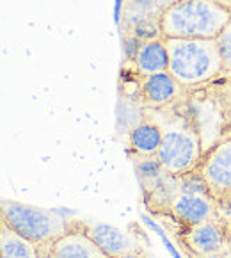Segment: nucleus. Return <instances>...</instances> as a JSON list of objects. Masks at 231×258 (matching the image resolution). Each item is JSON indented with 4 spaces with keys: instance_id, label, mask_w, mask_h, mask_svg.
<instances>
[{
    "instance_id": "5",
    "label": "nucleus",
    "mask_w": 231,
    "mask_h": 258,
    "mask_svg": "<svg viewBox=\"0 0 231 258\" xmlns=\"http://www.w3.org/2000/svg\"><path fill=\"white\" fill-rule=\"evenodd\" d=\"M182 240L194 258H222L231 254L229 230L217 214L206 223L183 228Z\"/></svg>"
},
{
    "instance_id": "23",
    "label": "nucleus",
    "mask_w": 231,
    "mask_h": 258,
    "mask_svg": "<svg viewBox=\"0 0 231 258\" xmlns=\"http://www.w3.org/2000/svg\"><path fill=\"white\" fill-rule=\"evenodd\" d=\"M217 217H219L227 226V230H229L231 228V192L224 194L222 198L217 200Z\"/></svg>"
},
{
    "instance_id": "19",
    "label": "nucleus",
    "mask_w": 231,
    "mask_h": 258,
    "mask_svg": "<svg viewBox=\"0 0 231 258\" xmlns=\"http://www.w3.org/2000/svg\"><path fill=\"white\" fill-rule=\"evenodd\" d=\"M135 173L139 176V182L144 183V182H149V180L157 178L160 176L162 173H166V167L162 166L159 159L155 157H140V155H135Z\"/></svg>"
},
{
    "instance_id": "14",
    "label": "nucleus",
    "mask_w": 231,
    "mask_h": 258,
    "mask_svg": "<svg viewBox=\"0 0 231 258\" xmlns=\"http://www.w3.org/2000/svg\"><path fill=\"white\" fill-rule=\"evenodd\" d=\"M130 148L140 157H155L162 145V128L157 121L146 118L128 134Z\"/></svg>"
},
{
    "instance_id": "1",
    "label": "nucleus",
    "mask_w": 231,
    "mask_h": 258,
    "mask_svg": "<svg viewBox=\"0 0 231 258\" xmlns=\"http://www.w3.org/2000/svg\"><path fill=\"white\" fill-rule=\"evenodd\" d=\"M146 114H151L149 119L162 128V145L157 153L162 166L175 175L196 169L205 152L189 105L178 107L176 102L160 109H149Z\"/></svg>"
},
{
    "instance_id": "4",
    "label": "nucleus",
    "mask_w": 231,
    "mask_h": 258,
    "mask_svg": "<svg viewBox=\"0 0 231 258\" xmlns=\"http://www.w3.org/2000/svg\"><path fill=\"white\" fill-rule=\"evenodd\" d=\"M0 214H2L0 216L2 223H6L15 232L38 246L53 242L59 237L71 232L79 224L76 221L66 217L62 212L13 202V200L0 202Z\"/></svg>"
},
{
    "instance_id": "8",
    "label": "nucleus",
    "mask_w": 231,
    "mask_h": 258,
    "mask_svg": "<svg viewBox=\"0 0 231 258\" xmlns=\"http://www.w3.org/2000/svg\"><path fill=\"white\" fill-rule=\"evenodd\" d=\"M217 214V200L213 196H192L178 194L169 209V216L183 228H192L206 223Z\"/></svg>"
},
{
    "instance_id": "21",
    "label": "nucleus",
    "mask_w": 231,
    "mask_h": 258,
    "mask_svg": "<svg viewBox=\"0 0 231 258\" xmlns=\"http://www.w3.org/2000/svg\"><path fill=\"white\" fill-rule=\"evenodd\" d=\"M217 43H219L220 55H222V61H224V68L231 70V20H229V23L224 27V31L220 32L219 38H217Z\"/></svg>"
},
{
    "instance_id": "12",
    "label": "nucleus",
    "mask_w": 231,
    "mask_h": 258,
    "mask_svg": "<svg viewBox=\"0 0 231 258\" xmlns=\"http://www.w3.org/2000/svg\"><path fill=\"white\" fill-rule=\"evenodd\" d=\"M142 187L144 200H146V205L149 207V210L160 216H169V209L173 205L180 192V183H178V175L175 173H162L157 178L149 180V182L140 183Z\"/></svg>"
},
{
    "instance_id": "25",
    "label": "nucleus",
    "mask_w": 231,
    "mask_h": 258,
    "mask_svg": "<svg viewBox=\"0 0 231 258\" xmlns=\"http://www.w3.org/2000/svg\"><path fill=\"white\" fill-rule=\"evenodd\" d=\"M229 246H231V228H229Z\"/></svg>"
},
{
    "instance_id": "11",
    "label": "nucleus",
    "mask_w": 231,
    "mask_h": 258,
    "mask_svg": "<svg viewBox=\"0 0 231 258\" xmlns=\"http://www.w3.org/2000/svg\"><path fill=\"white\" fill-rule=\"evenodd\" d=\"M189 110L192 114V119L196 123V128L199 132L201 143H203V152H208L210 148L219 143L222 137V112L215 109L213 102L210 100H190Z\"/></svg>"
},
{
    "instance_id": "9",
    "label": "nucleus",
    "mask_w": 231,
    "mask_h": 258,
    "mask_svg": "<svg viewBox=\"0 0 231 258\" xmlns=\"http://www.w3.org/2000/svg\"><path fill=\"white\" fill-rule=\"evenodd\" d=\"M86 233L96 242V246L109 258H119L123 254L140 251L139 242L126 232L107 223H88L82 224Z\"/></svg>"
},
{
    "instance_id": "26",
    "label": "nucleus",
    "mask_w": 231,
    "mask_h": 258,
    "mask_svg": "<svg viewBox=\"0 0 231 258\" xmlns=\"http://www.w3.org/2000/svg\"><path fill=\"white\" fill-rule=\"evenodd\" d=\"M222 258H231V254H226V256H222Z\"/></svg>"
},
{
    "instance_id": "7",
    "label": "nucleus",
    "mask_w": 231,
    "mask_h": 258,
    "mask_svg": "<svg viewBox=\"0 0 231 258\" xmlns=\"http://www.w3.org/2000/svg\"><path fill=\"white\" fill-rule=\"evenodd\" d=\"M39 247L41 258H109L86 233L82 223L76 224L66 235Z\"/></svg>"
},
{
    "instance_id": "15",
    "label": "nucleus",
    "mask_w": 231,
    "mask_h": 258,
    "mask_svg": "<svg viewBox=\"0 0 231 258\" xmlns=\"http://www.w3.org/2000/svg\"><path fill=\"white\" fill-rule=\"evenodd\" d=\"M173 2L175 0H125L121 13L125 31L144 20H160Z\"/></svg>"
},
{
    "instance_id": "2",
    "label": "nucleus",
    "mask_w": 231,
    "mask_h": 258,
    "mask_svg": "<svg viewBox=\"0 0 231 258\" xmlns=\"http://www.w3.org/2000/svg\"><path fill=\"white\" fill-rule=\"evenodd\" d=\"M231 20L220 0H175L160 18L164 39H217Z\"/></svg>"
},
{
    "instance_id": "3",
    "label": "nucleus",
    "mask_w": 231,
    "mask_h": 258,
    "mask_svg": "<svg viewBox=\"0 0 231 258\" xmlns=\"http://www.w3.org/2000/svg\"><path fill=\"white\" fill-rule=\"evenodd\" d=\"M169 70L182 88L201 86L224 72L217 39H166Z\"/></svg>"
},
{
    "instance_id": "13",
    "label": "nucleus",
    "mask_w": 231,
    "mask_h": 258,
    "mask_svg": "<svg viewBox=\"0 0 231 258\" xmlns=\"http://www.w3.org/2000/svg\"><path fill=\"white\" fill-rule=\"evenodd\" d=\"M133 66L140 77L167 72L169 70V50H167L166 39L162 38L142 43L135 61H133Z\"/></svg>"
},
{
    "instance_id": "22",
    "label": "nucleus",
    "mask_w": 231,
    "mask_h": 258,
    "mask_svg": "<svg viewBox=\"0 0 231 258\" xmlns=\"http://www.w3.org/2000/svg\"><path fill=\"white\" fill-rule=\"evenodd\" d=\"M140 46H142V41H140L139 38H135V36L130 34V32H125V38H123V53H125L126 61L128 62L135 61Z\"/></svg>"
},
{
    "instance_id": "17",
    "label": "nucleus",
    "mask_w": 231,
    "mask_h": 258,
    "mask_svg": "<svg viewBox=\"0 0 231 258\" xmlns=\"http://www.w3.org/2000/svg\"><path fill=\"white\" fill-rule=\"evenodd\" d=\"M178 183H180V192L182 194H192V196H212L210 192L208 182L205 180V176L201 175V171L192 169L178 175Z\"/></svg>"
},
{
    "instance_id": "24",
    "label": "nucleus",
    "mask_w": 231,
    "mask_h": 258,
    "mask_svg": "<svg viewBox=\"0 0 231 258\" xmlns=\"http://www.w3.org/2000/svg\"><path fill=\"white\" fill-rule=\"evenodd\" d=\"M119 258H144V254L140 253V251H137V253H128V254H123V256Z\"/></svg>"
},
{
    "instance_id": "6",
    "label": "nucleus",
    "mask_w": 231,
    "mask_h": 258,
    "mask_svg": "<svg viewBox=\"0 0 231 258\" xmlns=\"http://www.w3.org/2000/svg\"><path fill=\"white\" fill-rule=\"evenodd\" d=\"M197 169L208 182L210 192L215 200L231 192V137L220 139L203 155Z\"/></svg>"
},
{
    "instance_id": "18",
    "label": "nucleus",
    "mask_w": 231,
    "mask_h": 258,
    "mask_svg": "<svg viewBox=\"0 0 231 258\" xmlns=\"http://www.w3.org/2000/svg\"><path fill=\"white\" fill-rule=\"evenodd\" d=\"M132 102L133 100L123 98L121 102L118 103V109H123V112L118 110V126H121V123H123V128L128 134L133 126H137L140 121L146 119V110H142V107H137L135 103H132Z\"/></svg>"
},
{
    "instance_id": "20",
    "label": "nucleus",
    "mask_w": 231,
    "mask_h": 258,
    "mask_svg": "<svg viewBox=\"0 0 231 258\" xmlns=\"http://www.w3.org/2000/svg\"><path fill=\"white\" fill-rule=\"evenodd\" d=\"M135 38H139L142 43L153 41V39H162V27H160V20H144V22L135 23L133 27H130L128 31Z\"/></svg>"
},
{
    "instance_id": "16",
    "label": "nucleus",
    "mask_w": 231,
    "mask_h": 258,
    "mask_svg": "<svg viewBox=\"0 0 231 258\" xmlns=\"http://www.w3.org/2000/svg\"><path fill=\"white\" fill-rule=\"evenodd\" d=\"M0 258H41V247L0 221Z\"/></svg>"
},
{
    "instance_id": "10",
    "label": "nucleus",
    "mask_w": 231,
    "mask_h": 258,
    "mask_svg": "<svg viewBox=\"0 0 231 258\" xmlns=\"http://www.w3.org/2000/svg\"><path fill=\"white\" fill-rule=\"evenodd\" d=\"M182 89L183 88L169 72L142 77V82H140L142 103L149 109H160V107H167L180 102L178 98Z\"/></svg>"
}]
</instances>
